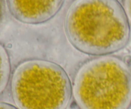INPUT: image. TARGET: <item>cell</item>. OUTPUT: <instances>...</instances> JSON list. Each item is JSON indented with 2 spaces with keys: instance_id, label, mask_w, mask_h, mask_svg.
Segmentation results:
<instances>
[{
  "instance_id": "obj_8",
  "label": "cell",
  "mask_w": 131,
  "mask_h": 109,
  "mask_svg": "<svg viewBox=\"0 0 131 109\" xmlns=\"http://www.w3.org/2000/svg\"><path fill=\"white\" fill-rule=\"evenodd\" d=\"M5 10V5H4V0H0V21L3 17Z\"/></svg>"
},
{
  "instance_id": "obj_4",
  "label": "cell",
  "mask_w": 131,
  "mask_h": 109,
  "mask_svg": "<svg viewBox=\"0 0 131 109\" xmlns=\"http://www.w3.org/2000/svg\"><path fill=\"white\" fill-rule=\"evenodd\" d=\"M13 16L23 23L37 24L52 19L64 0H7Z\"/></svg>"
},
{
  "instance_id": "obj_3",
  "label": "cell",
  "mask_w": 131,
  "mask_h": 109,
  "mask_svg": "<svg viewBox=\"0 0 131 109\" xmlns=\"http://www.w3.org/2000/svg\"><path fill=\"white\" fill-rule=\"evenodd\" d=\"M11 91L18 109H67L72 87L69 76L60 65L46 60L30 59L15 68Z\"/></svg>"
},
{
  "instance_id": "obj_1",
  "label": "cell",
  "mask_w": 131,
  "mask_h": 109,
  "mask_svg": "<svg viewBox=\"0 0 131 109\" xmlns=\"http://www.w3.org/2000/svg\"><path fill=\"white\" fill-rule=\"evenodd\" d=\"M67 37L78 51L104 56L126 46L130 26L118 0H74L65 19Z\"/></svg>"
},
{
  "instance_id": "obj_7",
  "label": "cell",
  "mask_w": 131,
  "mask_h": 109,
  "mask_svg": "<svg viewBox=\"0 0 131 109\" xmlns=\"http://www.w3.org/2000/svg\"><path fill=\"white\" fill-rule=\"evenodd\" d=\"M0 109H18L16 107H14L12 105L8 104V103H3L0 102Z\"/></svg>"
},
{
  "instance_id": "obj_6",
  "label": "cell",
  "mask_w": 131,
  "mask_h": 109,
  "mask_svg": "<svg viewBox=\"0 0 131 109\" xmlns=\"http://www.w3.org/2000/svg\"><path fill=\"white\" fill-rule=\"evenodd\" d=\"M123 7L127 17L129 24L131 26V0H124Z\"/></svg>"
},
{
  "instance_id": "obj_2",
  "label": "cell",
  "mask_w": 131,
  "mask_h": 109,
  "mask_svg": "<svg viewBox=\"0 0 131 109\" xmlns=\"http://www.w3.org/2000/svg\"><path fill=\"white\" fill-rule=\"evenodd\" d=\"M72 93L80 109H128L131 105V69L115 56L92 59L77 71Z\"/></svg>"
},
{
  "instance_id": "obj_5",
  "label": "cell",
  "mask_w": 131,
  "mask_h": 109,
  "mask_svg": "<svg viewBox=\"0 0 131 109\" xmlns=\"http://www.w3.org/2000/svg\"><path fill=\"white\" fill-rule=\"evenodd\" d=\"M10 75V62L5 47L0 43V95L8 83Z\"/></svg>"
}]
</instances>
